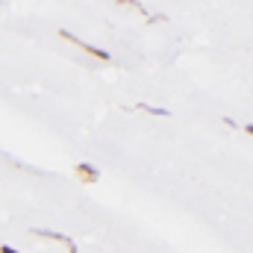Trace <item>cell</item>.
<instances>
[{
    "label": "cell",
    "instance_id": "5",
    "mask_svg": "<svg viewBox=\"0 0 253 253\" xmlns=\"http://www.w3.org/2000/svg\"><path fill=\"white\" fill-rule=\"evenodd\" d=\"M141 112H150V115H168V109H156V106H147V103H138Z\"/></svg>",
    "mask_w": 253,
    "mask_h": 253
},
{
    "label": "cell",
    "instance_id": "2",
    "mask_svg": "<svg viewBox=\"0 0 253 253\" xmlns=\"http://www.w3.org/2000/svg\"><path fill=\"white\" fill-rule=\"evenodd\" d=\"M74 174H77V180H80V183H85V186H91V183H97V180H100V171H97L91 162H80V165L74 168Z\"/></svg>",
    "mask_w": 253,
    "mask_h": 253
},
{
    "label": "cell",
    "instance_id": "6",
    "mask_svg": "<svg viewBox=\"0 0 253 253\" xmlns=\"http://www.w3.org/2000/svg\"><path fill=\"white\" fill-rule=\"evenodd\" d=\"M0 253H21V251H15V248H9V245H3V248H0Z\"/></svg>",
    "mask_w": 253,
    "mask_h": 253
},
{
    "label": "cell",
    "instance_id": "1",
    "mask_svg": "<svg viewBox=\"0 0 253 253\" xmlns=\"http://www.w3.org/2000/svg\"><path fill=\"white\" fill-rule=\"evenodd\" d=\"M59 39H65V42H71L74 47H80V50H85L88 56H94V59H100V62H109V53H106V50H100V47H94V44H88V42H83L80 36H74V33H68V30H59Z\"/></svg>",
    "mask_w": 253,
    "mask_h": 253
},
{
    "label": "cell",
    "instance_id": "4",
    "mask_svg": "<svg viewBox=\"0 0 253 253\" xmlns=\"http://www.w3.org/2000/svg\"><path fill=\"white\" fill-rule=\"evenodd\" d=\"M115 3H118V6H132V9H138L141 15H147V9H144V6H141L138 0H115Z\"/></svg>",
    "mask_w": 253,
    "mask_h": 253
},
{
    "label": "cell",
    "instance_id": "7",
    "mask_svg": "<svg viewBox=\"0 0 253 253\" xmlns=\"http://www.w3.org/2000/svg\"><path fill=\"white\" fill-rule=\"evenodd\" d=\"M245 132H248V135H253V124H248V126H245Z\"/></svg>",
    "mask_w": 253,
    "mask_h": 253
},
{
    "label": "cell",
    "instance_id": "3",
    "mask_svg": "<svg viewBox=\"0 0 253 253\" xmlns=\"http://www.w3.org/2000/svg\"><path fill=\"white\" fill-rule=\"evenodd\" d=\"M36 236H42V239H50V242H59V245H65V251L68 253H77V245H74V239H68V236H62V233H53V230H33Z\"/></svg>",
    "mask_w": 253,
    "mask_h": 253
}]
</instances>
